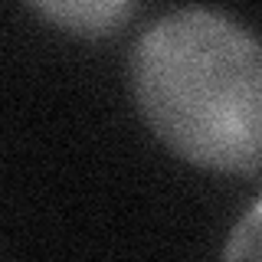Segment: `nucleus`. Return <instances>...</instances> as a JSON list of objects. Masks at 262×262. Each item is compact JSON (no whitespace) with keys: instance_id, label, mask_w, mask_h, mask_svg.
<instances>
[{"instance_id":"nucleus-1","label":"nucleus","mask_w":262,"mask_h":262,"mask_svg":"<svg viewBox=\"0 0 262 262\" xmlns=\"http://www.w3.org/2000/svg\"><path fill=\"white\" fill-rule=\"evenodd\" d=\"M131 82L147 125L180 158L262 170V43L236 20L203 7L161 16L135 46Z\"/></svg>"},{"instance_id":"nucleus-2","label":"nucleus","mask_w":262,"mask_h":262,"mask_svg":"<svg viewBox=\"0 0 262 262\" xmlns=\"http://www.w3.org/2000/svg\"><path fill=\"white\" fill-rule=\"evenodd\" d=\"M36 10L79 36H102V33L118 30L135 13V4H118V0H79L76 4L72 0V4H39Z\"/></svg>"},{"instance_id":"nucleus-3","label":"nucleus","mask_w":262,"mask_h":262,"mask_svg":"<svg viewBox=\"0 0 262 262\" xmlns=\"http://www.w3.org/2000/svg\"><path fill=\"white\" fill-rule=\"evenodd\" d=\"M223 262H262V200L252 203L246 216L233 226Z\"/></svg>"}]
</instances>
